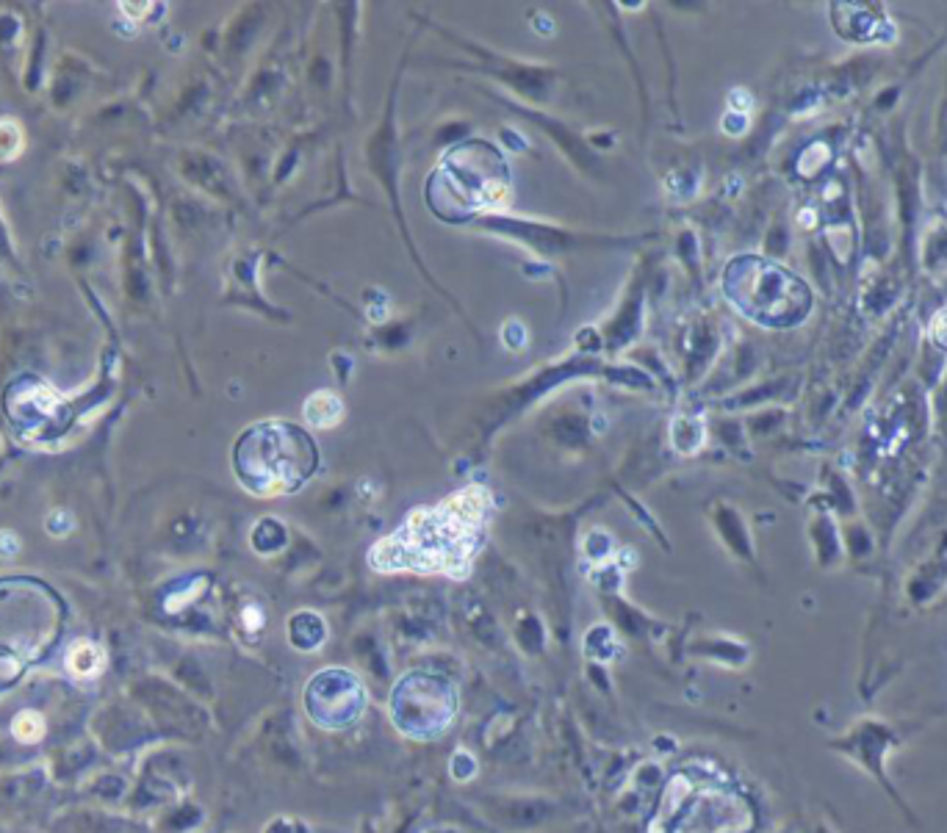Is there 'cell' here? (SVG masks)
<instances>
[{
    "mask_svg": "<svg viewBox=\"0 0 947 833\" xmlns=\"http://www.w3.org/2000/svg\"><path fill=\"white\" fill-rule=\"evenodd\" d=\"M120 12H125L128 20H142V12H153V3H120Z\"/></svg>",
    "mask_w": 947,
    "mask_h": 833,
    "instance_id": "15",
    "label": "cell"
},
{
    "mask_svg": "<svg viewBox=\"0 0 947 833\" xmlns=\"http://www.w3.org/2000/svg\"><path fill=\"white\" fill-rule=\"evenodd\" d=\"M67 670L75 679H97L106 670V654L103 648L89 640H78L67 654Z\"/></svg>",
    "mask_w": 947,
    "mask_h": 833,
    "instance_id": "10",
    "label": "cell"
},
{
    "mask_svg": "<svg viewBox=\"0 0 947 833\" xmlns=\"http://www.w3.org/2000/svg\"><path fill=\"white\" fill-rule=\"evenodd\" d=\"M305 712L313 723L327 731H344L358 723L366 712V687L344 667H324L305 687Z\"/></svg>",
    "mask_w": 947,
    "mask_h": 833,
    "instance_id": "6",
    "label": "cell"
},
{
    "mask_svg": "<svg viewBox=\"0 0 947 833\" xmlns=\"http://www.w3.org/2000/svg\"><path fill=\"white\" fill-rule=\"evenodd\" d=\"M723 291L743 316L765 327H787L809 313L806 286L776 263L743 255L723 272Z\"/></svg>",
    "mask_w": 947,
    "mask_h": 833,
    "instance_id": "4",
    "label": "cell"
},
{
    "mask_svg": "<svg viewBox=\"0 0 947 833\" xmlns=\"http://www.w3.org/2000/svg\"><path fill=\"white\" fill-rule=\"evenodd\" d=\"M344 399L333 391H316L305 399L302 405V416L311 424L313 429H333L344 421Z\"/></svg>",
    "mask_w": 947,
    "mask_h": 833,
    "instance_id": "8",
    "label": "cell"
},
{
    "mask_svg": "<svg viewBox=\"0 0 947 833\" xmlns=\"http://www.w3.org/2000/svg\"><path fill=\"white\" fill-rule=\"evenodd\" d=\"M493 499L488 488L468 485L435 507L410 512L394 535L372 551L377 571L413 568L421 573L466 576L488 532Z\"/></svg>",
    "mask_w": 947,
    "mask_h": 833,
    "instance_id": "1",
    "label": "cell"
},
{
    "mask_svg": "<svg viewBox=\"0 0 947 833\" xmlns=\"http://www.w3.org/2000/svg\"><path fill=\"white\" fill-rule=\"evenodd\" d=\"M45 734H48V726H45V717L39 712L23 709V712L14 714L12 737L17 739L20 745H36Z\"/></svg>",
    "mask_w": 947,
    "mask_h": 833,
    "instance_id": "11",
    "label": "cell"
},
{
    "mask_svg": "<svg viewBox=\"0 0 947 833\" xmlns=\"http://www.w3.org/2000/svg\"><path fill=\"white\" fill-rule=\"evenodd\" d=\"M898 734L892 731L884 723H876V720H864L862 726H856L848 734V737H842L837 742V748L842 753H848L853 756L856 762L862 764L867 773H873L881 781V784L887 786L889 792H895L892 784L887 781V775H884V756H887V750L898 742Z\"/></svg>",
    "mask_w": 947,
    "mask_h": 833,
    "instance_id": "7",
    "label": "cell"
},
{
    "mask_svg": "<svg viewBox=\"0 0 947 833\" xmlns=\"http://www.w3.org/2000/svg\"><path fill=\"white\" fill-rule=\"evenodd\" d=\"M233 465L252 496L275 499L297 493L316 474L319 446L300 424L280 418L261 421L241 432Z\"/></svg>",
    "mask_w": 947,
    "mask_h": 833,
    "instance_id": "2",
    "label": "cell"
},
{
    "mask_svg": "<svg viewBox=\"0 0 947 833\" xmlns=\"http://www.w3.org/2000/svg\"><path fill=\"white\" fill-rule=\"evenodd\" d=\"M23 153V128L14 119H0V161H12Z\"/></svg>",
    "mask_w": 947,
    "mask_h": 833,
    "instance_id": "13",
    "label": "cell"
},
{
    "mask_svg": "<svg viewBox=\"0 0 947 833\" xmlns=\"http://www.w3.org/2000/svg\"><path fill=\"white\" fill-rule=\"evenodd\" d=\"M510 194V172L502 153L485 142H466L446 155L430 180V200L444 216L488 214Z\"/></svg>",
    "mask_w": 947,
    "mask_h": 833,
    "instance_id": "3",
    "label": "cell"
},
{
    "mask_svg": "<svg viewBox=\"0 0 947 833\" xmlns=\"http://www.w3.org/2000/svg\"><path fill=\"white\" fill-rule=\"evenodd\" d=\"M931 335H934L936 344L942 346V349H947V310L936 313L934 327H931Z\"/></svg>",
    "mask_w": 947,
    "mask_h": 833,
    "instance_id": "14",
    "label": "cell"
},
{
    "mask_svg": "<svg viewBox=\"0 0 947 833\" xmlns=\"http://www.w3.org/2000/svg\"><path fill=\"white\" fill-rule=\"evenodd\" d=\"M17 548H20V540H17L12 532H0V554H3V557H14Z\"/></svg>",
    "mask_w": 947,
    "mask_h": 833,
    "instance_id": "16",
    "label": "cell"
},
{
    "mask_svg": "<svg viewBox=\"0 0 947 833\" xmlns=\"http://www.w3.org/2000/svg\"><path fill=\"white\" fill-rule=\"evenodd\" d=\"M252 543L255 548L261 551V554H272V551H280L283 543H286V529L280 526V521L275 518H264L258 529H255V535H252Z\"/></svg>",
    "mask_w": 947,
    "mask_h": 833,
    "instance_id": "12",
    "label": "cell"
},
{
    "mask_svg": "<svg viewBox=\"0 0 947 833\" xmlns=\"http://www.w3.org/2000/svg\"><path fill=\"white\" fill-rule=\"evenodd\" d=\"M288 640L297 651H316L327 640V623L316 612H297L288 620Z\"/></svg>",
    "mask_w": 947,
    "mask_h": 833,
    "instance_id": "9",
    "label": "cell"
},
{
    "mask_svg": "<svg viewBox=\"0 0 947 833\" xmlns=\"http://www.w3.org/2000/svg\"><path fill=\"white\" fill-rule=\"evenodd\" d=\"M457 687L432 673H408L391 692V720L410 739H438L455 723Z\"/></svg>",
    "mask_w": 947,
    "mask_h": 833,
    "instance_id": "5",
    "label": "cell"
}]
</instances>
